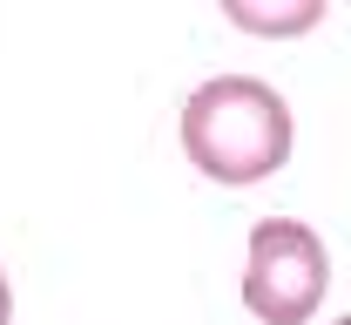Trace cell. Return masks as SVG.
I'll list each match as a JSON object with an SVG mask.
<instances>
[{
	"mask_svg": "<svg viewBox=\"0 0 351 325\" xmlns=\"http://www.w3.org/2000/svg\"><path fill=\"white\" fill-rule=\"evenodd\" d=\"M331 284V265H324V244L311 224H291V217H263L250 231V271H243V305L257 312L263 325H304L317 312Z\"/></svg>",
	"mask_w": 351,
	"mask_h": 325,
	"instance_id": "cell-2",
	"label": "cell"
},
{
	"mask_svg": "<svg viewBox=\"0 0 351 325\" xmlns=\"http://www.w3.org/2000/svg\"><path fill=\"white\" fill-rule=\"evenodd\" d=\"M182 149L217 183H263L291 163V109L270 82L217 75L182 102Z\"/></svg>",
	"mask_w": 351,
	"mask_h": 325,
	"instance_id": "cell-1",
	"label": "cell"
},
{
	"mask_svg": "<svg viewBox=\"0 0 351 325\" xmlns=\"http://www.w3.org/2000/svg\"><path fill=\"white\" fill-rule=\"evenodd\" d=\"M14 319V291H7V271H0V325Z\"/></svg>",
	"mask_w": 351,
	"mask_h": 325,
	"instance_id": "cell-4",
	"label": "cell"
},
{
	"mask_svg": "<svg viewBox=\"0 0 351 325\" xmlns=\"http://www.w3.org/2000/svg\"><path fill=\"white\" fill-rule=\"evenodd\" d=\"M223 14L250 34H304L324 21V0H223Z\"/></svg>",
	"mask_w": 351,
	"mask_h": 325,
	"instance_id": "cell-3",
	"label": "cell"
},
{
	"mask_svg": "<svg viewBox=\"0 0 351 325\" xmlns=\"http://www.w3.org/2000/svg\"><path fill=\"white\" fill-rule=\"evenodd\" d=\"M338 325H351V312H345V319H338Z\"/></svg>",
	"mask_w": 351,
	"mask_h": 325,
	"instance_id": "cell-5",
	"label": "cell"
}]
</instances>
